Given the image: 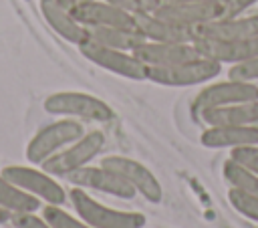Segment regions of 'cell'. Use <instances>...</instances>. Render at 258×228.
I'll return each instance as SVG.
<instances>
[{
  "mask_svg": "<svg viewBox=\"0 0 258 228\" xmlns=\"http://www.w3.org/2000/svg\"><path fill=\"white\" fill-rule=\"evenodd\" d=\"M0 174L34 198H38L42 204L64 206V202L69 200V192L64 190V186L40 165H6L0 169Z\"/></svg>",
  "mask_w": 258,
  "mask_h": 228,
  "instance_id": "obj_6",
  "label": "cell"
},
{
  "mask_svg": "<svg viewBox=\"0 0 258 228\" xmlns=\"http://www.w3.org/2000/svg\"><path fill=\"white\" fill-rule=\"evenodd\" d=\"M258 36V12L220 16L194 28V40H236Z\"/></svg>",
  "mask_w": 258,
  "mask_h": 228,
  "instance_id": "obj_11",
  "label": "cell"
},
{
  "mask_svg": "<svg viewBox=\"0 0 258 228\" xmlns=\"http://www.w3.org/2000/svg\"><path fill=\"white\" fill-rule=\"evenodd\" d=\"M103 167L111 169L113 174H117L123 182H127L139 196H143L147 202H161L163 198V188H161V182L155 178V174L143 165L141 161L133 159V157H127V155H105L101 157L99 161Z\"/></svg>",
  "mask_w": 258,
  "mask_h": 228,
  "instance_id": "obj_9",
  "label": "cell"
},
{
  "mask_svg": "<svg viewBox=\"0 0 258 228\" xmlns=\"http://www.w3.org/2000/svg\"><path fill=\"white\" fill-rule=\"evenodd\" d=\"M46 222L52 228H93L91 224H87L83 218H79L77 214L73 216L71 212H67L62 206H52V204H44L42 212H40Z\"/></svg>",
  "mask_w": 258,
  "mask_h": 228,
  "instance_id": "obj_23",
  "label": "cell"
},
{
  "mask_svg": "<svg viewBox=\"0 0 258 228\" xmlns=\"http://www.w3.org/2000/svg\"><path fill=\"white\" fill-rule=\"evenodd\" d=\"M133 54L147 67H171L200 56L194 42H151L145 40Z\"/></svg>",
  "mask_w": 258,
  "mask_h": 228,
  "instance_id": "obj_15",
  "label": "cell"
},
{
  "mask_svg": "<svg viewBox=\"0 0 258 228\" xmlns=\"http://www.w3.org/2000/svg\"><path fill=\"white\" fill-rule=\"evenodd\" d=\"M220 73V63L206 56H196L191 61H183L171 67H147V81L163 87H191L208 83Z\"/></svg>",
  "mask_w": 258,
  "mask_h": 228,
  "instance_id": "obj_5",
  "label": "cell"
},
{
  "mask_svg": "<svg viewBox=\"0 0 258 228\" xmlns=\"http://www.w3.org/2000/svg\"><path fill=\"white\" fill-rule=\"evenodd\" d=\"M71 12L83 26H123L135 28L133 14L105 2V0H79Z\"/></svg>",
  "mask_w": 258,
  "mask_h": 228,
  "instance_id": "obj_13",
  "label": "cell"
},
{
  "mask_svg": "<svg viewBox=\"0 0 258 228\" xmlns=\"http://www.w3.org/2000/svg\"><path fill=\"white\" fill-rule=\"evenodd\" d=\"M87 40L129 52H133L137 46L145 42V38L135 28H123V26H87Z\"/></svg>",
  "mask_w": 258,
  "mask_h": 228,
  "instance_id": "obj_20",
  "label": "cell"
},
{
  "mask_svg": "<svg viewBox=\"0 0 258 228\" xmlns=\"http://www.w3.org/2000/svg\"><path fill=\"white\" fill-rule=\"evenodd\" d=\"M0 208L8 210L14 216L24 212H38L42 208V202L0 174Z\"/></svg>",
  "mask_w": 258,
  "mask_h": 228,
  "instance_id": "obj_21",
  "label": "cell"
},
{
  "mask_svg": "<svg viewBox=\"0 0 258 228\" xmlns=\"http://www.w3.org/2000/svg\"><path fill=\"white\" fill-rule=\"evenodd\" d=\"M200 56L212 59L220 65H236L258 56V36L236 40H194Z\"/></svg>",
  "mask_w": 258,
  "mask_h": 228,
  "instance_id": "obj_14",
  "label": "cell"
},
{
  "mask_svg": "<svg viewBox=\"0 0 258 228\" xmlns=\"http://www.w3.org/2000/svg\"><path fill=\"white\" fill-rule=\"evenodd\" d=\"M254 4H258V0H224L222 2V10H224L222 16H238V14H244Z\"/></svg>",
  "mask_w": 258,
  "mask_h": 228,
  "instance_id": "obj_29",
  "label": "cell"
},
{
  "mask_svg": "<svg viewBox=\"0 0 258 228\" xmlns=\"http://www.w3.org/2000/svg\"><path fill=\"white\" fill-rule=\"evenodd\" d=\"M161 2H196V4H216L224 0H161Z\"/></svg>",
  "mask_w": 258,
  "mask_h": 228,
  "instance_id": "obj_30",
  "label": "cell"
},
{
  "mask_svg": "<svg viewBox=\"0 0 258 228\" xmlns=\"http://www.w3.org/2000/svg\"><path fill=\"white\" fill-rule=\"evenodd\" d=\"M228 79L236 81H248V83H258V56L230 65L228 69Z\"/></svg>",
  "mask_w": 258,
  "mask_h": 228,
  "instance_id": "obj_25",
  "label": "cell"
},
{
  "mask_svg": "<svg viewBox=\"0 0 258 228\" xmlns=\"http://www.w3.org/2000/svg\"><path fill=\"white\" fill-rule=\"evenodd\" d=\"M56 2H58V4H62V6H67V8H73L79 0H56Z\"/></svg>",
  "mask_w": 258,
  "mask_h": 228,
  "instance_id": "obj_32",
  "label": "cell"
},
{
  "mask_svg": "<svg viewBox=\"0 0 258 228\" xmlns=\"http://www.w3.org/2000/svg\"><path fill=\"white\" fill-rule=\"evenodd\" d=\"M69 202L79 218L93 228H143L147 218L141 212L111 208L93 198L85 188L73 186L69 190Z\"/></svg>",
  "mask_w": 258,
  "mask_h": 228,
  "instance_id": "obj_1",
  "label": "cell"
},
{
  "mask_svg": "<svg viewBox=\"0 0 258 228\" xmlns=\"http://www.w3.org/2000/svg\"><path fill=\"white\" fill-rule=\"evenodd\" d=\"M143 228H145V226H143Z\"/></svg>",
  "mask_w": 258,
  "mask_h": 228,
  "instance_id": "obj_34",
  "label": "cell"
},
{
  "mask_svg": "<svg viewBox=\"0 0 258 228\" xmlns=\"http://www.w3.org/2000/svg\"><path fill=\"white\" fill-rule=\"evenodd\" d=\"M105 2H109V4H113L117 8H121V10H125L129 14L153 12L161 4V0H105Z\"/></svg>",
  "mask_w": 258,
  "mask_h": 228,
  "instance_id": "obj_26",
  "label": "cell"
},
{
  "mask_svg": "<svg viewBox=\"0 0 258 228\" xmlns=\"http://www.w3.org/2000/svg\"><path fill=\"white\" fill-rule=\"evenodd\" d=\"M254 99H258V83L226 79V81L206 85L194 97L189 113H191V119L198 121V117L212 107H222V105L242 103V101H254Z\"/></svg>",
  "mask_w": 258,
  "mask_h": 228,
  "instance_id": "obj_7",
  "label": "cell"
},
{
  "mask_svg": "<svg viewBox=\"0 0 258 228\" xmlns=\"http://www.w3.org/2000/svg\"><path fill=\"white\" fill-rule=\"evenodd\" d=\"M153 14L159 18H165L173 24L185 26V28H196L204 22H210L214 18H220L224 14L222 2L216 4H196V2H161Z\"/></svg>",
  "mask_w": 258,
  "mask_h": 228,
  "instance_id": "obj_12",
  "label": "cell"
},
{
  "mask_svg": "<svg viewBox=\"0 0 258 228\" xmlns=\"http://www.w3.org/2000/svg\"><path fill=\"white\" fill-rule=\"evenodd\" d=\"M79 50L87 61H91L93 65H97L109 73H115L129 81H147V65H143L129 50L109 48V46L97 44L93 40H85L83 44H79Z\"/></svg>",
  "mask_w": 258,
  "mask_h": 228,
  "instance_id": "obj_8",
  "label": "cell"
},
{
  "mask_svg": "<svg viewBox=\"0 0 258 228\" xmlns=\"http://www.w3.org/2000/svg\"><path fill=\"white\" fill-rule=\"evenodd\" d=\"M200 143L208 149H236L258 145L256 125H210L202 131Z\"/></svg>",
  "mask_w": 258,
  "mask_h": 228,
  "instance_id": "obj_16",
  "label": "cell"
},
{
  "mask_svg": "<svg viewBox=\"0 0 258 228\" xmlns=\"http://www.w3.org/2000/svg\"><path fill=\"white\" fill-rule=\"evenodd\" d=\"M230 157L258 176V145H244V147L230 149Z\"/></svg>",
  "mask_w": 258,
  "mask_h": 228,
  "instance_id": "obj_27",
  "label": "cell"
},
{
  "mask_svg": "<svg viewBox=\"0 0 258 228\" xmlns=\"http://www.w3.org/2000/svg\"><path fill=\"white\" fill-rule=\"evenodd\" d=\"M228 202L238 214L258 222V196H250V194H244L240 190L230 188L228 190Z\"/></svg>",
  "mask_w": 258,
  "mask_h": 228,
  "instance_id": "obj_24",
  "label": "cell"
},
{
  "mask_svg": "<svg viewBox=\"0 0 258 228\" xmlns=\"http://www.w3.org/2000/svg\"><path fill=\"white\" fill-rule=\"evenodd\" d=\"M254 125H256V127H258V121H256V123H254Z\"/></svg>",
  "mask_w": 258,
  "mask_h": 228,
  "instance_id": "obj_33",
  "label": "cell"
},
{
  "mask_svg": "<svg viewBox=\"0 0 258 228\" xmlns=\"http://www.w3.org/2000/svg\"><path fill=\"white\" fill-rule=\"evenodd\" d=\"M44 111L56 117H71L79 121L107 123L115 117L113 109L99 97L83 91H56L50 93L44 103Z\"/></svg>",
  "mask_w": 258,
  "mask_h": 228,
  "instance_id": "obj_2",
  "label": "cell"
},
{
  "mask_svg": "<svg viewBox=\"0 0 258 228\" xmlns=\"http://www.w3.org/2000/svg\"><path fill=\"white\" fill-rule=\"evenodd\" d=\"M85 135V125L79 119L60 117L44 127H40L26 145V159L32 165H42L56 151L67 147Z\"/></svg>",
  "mask_w": 258,
  "mask_h": 228,
  "instance_id": "obj_3",
  "label": "cell"
},
{
  "mask_svg": "<svg viewBox=\"0 0 258 228\" xmlns=\"http://www.w3.org/2000/svg\"><path fill=\"white\" fill-rule=\"evenodd\" d=\"M105 147V133L101 129L85 131L83 137L69 143L52 157H48L40 167L54 178H64L85 165H89Z\"/></svg>",
  "mask_w": 258,
  "mask_h": 228,
  "instance_id": "obj_4",
  "label": "cell"
},
{
  "mask_svg": "<svg viewBox=\"0 0 258 228\" xmlns=\"http://www.w3.org/2000/svg\"><path fill=\"white\" fill-rule=\"evenodd\" d=\"M64 180L71 186H79V188H85V190L107 194V196H113V198H119V200H131L137 194L127 182H123L117 174L103 167L101 163L99 165L89 163V165L64 176Z\"/></svg>",
  "mask_w": 258,
  "mask_h": 228,
  "instance_id": "obj_10",
  "label": "cell"
},
{
  "mask_svg": "<svg viewBox=\"0 0 258 228\" xmlns=\"http://www.w3.org/2000/svg\"><path fill=\"white\" fill-rule=\"evenodd\" d=\"M40 14L46 20V24L67 42L71 44H83L87 40V26H83L71 8L58 4L56 0H40Z\"/></svg>",
  "mask_w": 258,
  "mask_h": 228,
  "instance_id": "obj_18",
  "label": "cell"
},
{
  "mask_svg": "<svg viewBox=\"0 0 258 228\" xmlns=\"http://www.w3.org/2000/svg\"><path fill=\"white\" fill-rule=\"evenodd\" d=\"M135 30L151 42H194V30L159 18L153 12L133 14Z\"/></svg>",
  "mask_w": 258,
  "mask_h": 228,
  "instance_id": "obj_17",
  "label": "cell"
},
{
  "mask_svg": "<svg viewBox=\"0 0 258 228\" xmlns=\"http://www.w3.org/2000/svg\"><path fill=\"white\" fill-rule=\"evenodd\" d=\"M258 121V99L212 107L198 117V123L210 125H254Z\"/></svg>",
  "mask_w": 258,
  "mask_h": 228,
  "instance_id": "obj_19",
  "label": "cell"
},
{
  "mask_svg": "<svg viewBox=\"0 0 258 228\" xmlns=\"http://www.w3.org/2000/svg\"><path fill=\"white\" fill-rule=\"evenodd\" d=\"M10 224L14 228H52L42 214L36 212H24V214H14L10 218Z\"/></svg>",
  "mask_w": 258,
  "mask_h": 228,
  "instance_id": "obj_28",
  "label": "cell"
},
{
  "mask_svg": "<svg viewBox=\"0 0 258 228\" xmlns=\"http://www.w3.org/2000/svg\"><path fill=\"white\" fill-rule=\"evenodd\" d=\"M10 218H12V214H10L8 210L0 208V226H2V224H8V222H10Z\"/></svg>",
  "mask_w": 258,
  "mask_h": 228,
  "instance_id": "obj_31",
  "label": "cell"
},
{
  "mask_svg": "<svg viewBox=\"0 0 258 228\" xmlns=\"http://www.w3.org/2000/svg\"><path fill=\"white\" fill-rule=\"evenodd\" d=\"M222 174L230 188L240 190L250 196H258V176L252 169L244 167L242 163L234 161L232 157H226V161L222 165Z\"/></svg>",
  "mask_w": 258,
  "mask_h": 228,
  "instance_id": "obj_22",
  "label": "cell"
}]
</instances>
